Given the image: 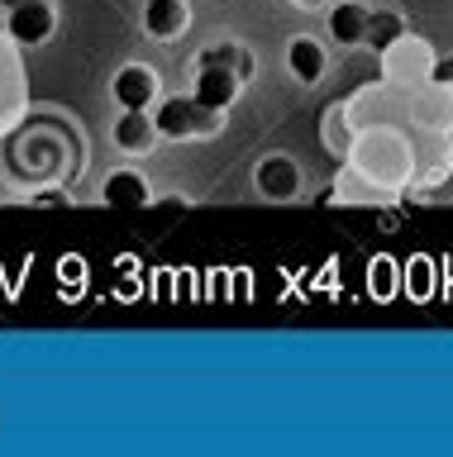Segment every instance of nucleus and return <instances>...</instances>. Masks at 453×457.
<instances>
[{
    "label": "nucleus",
    "mask_w": 453,
    "mask_h": 457,
    "mask_svg": "<svg viewBox=\"0 0 453 457\" xmlns=\"http://www.w3.org/2000/svg\"><path fill=\"white\" fill-rule=\"evenodd\" d=\"M348 162L363 171V177H373L382 191H406L410 177H415V148H410V138L401 134L396 124H367L358 129V138H353L348 148Z\"/></svg>",
    "instance_id": "f257e3e1"
},
{
    "label": "nucleus",
    "mask_w": 453,
    "mask_h": 457,
    "mask_svg": "<svg viewBox=\"0 0 453 457\" xmlns=\"http://www.w3.org/2000/svg\"><path fill=\"white\" fill-rule=\"evenodd\" d=\"M153 120H158L163 138H210L224 129V110H210L196 96H167L158 100Z\"/></svg>",
    "instance_id": "f03ea898"
},
{
    "label": "nucleus",
    "mask_w": 453,
    "mask_h": 457,
    "mask_svg": "<svg viewBox=\"0 0 453 457\" xmlns=\"http://www.w3.org/2000/svg\"><path fill=\"white\" fill-rule=\"evenodd\" d=\"M434 48L420 34H401L391 48H382V81L396 86V91H410V86H424L434 71Z\"/></svg>",
    "instance_id": "7ed1b4c3"
},
{
    "label": "nucleus",
    "mask_w": 453,
    "mask_h": 457,
    "mask_svg": "<svg viewBox=\"0 0 453 457\" xmlns=\"http://www.w3.org/2000/svg\"><path fill=\"white\" fill-rule=\"evenodd\" d=\"M406 120L415 124L420 134L449 138L453 134V91H449V86H434V81L410 86V91H406Z\"/></svg>",
    "instance_id": "20e7f679"
},
{
    "label": "nucleus",
    "mask_w": 453,
    "mask_h": 457,
    "mask_svg": "<svg viewBox=\"0 0 453 457\" xmlns=\"http://www.w3.org/2000/svg\"><path fill=\"white\" fill-rule=\"evenodd\" d=\"M53 29H58L53 0H29V5L5 10V38L20 43V48H38V43H48Z\"/></svg>",
    "instance_id": "39448f33"
},
{
    "label": "nucleus",
    "mask_w": 453,
    "mask_h": 457,
    "mask_svg": "<svg viewBox=\"0 0 453 457\" xmlns=\"http://www.w3.org/2000/svg\"><path fill=\"white\" fill-rule=\"evenodd\" d=\"M158 91H163L158 71L144 67V62L120 67V71H115V81H110V96H115V105H120V110H153Z\"/></svg>",
    "instance_id": "423d86ee"
},
{
    "label": "nucleus",
    "mask_w": 453,
    "mask_h": 457,
    "mask_svg": "<svg viewBox=\"0 0 453 457\" xmlns=\"http://www.w3.org/2000/svg\"><path fill=\"white\" fill-rule=\"evenodd\" d=\"M239 86H244V77H239L234 67L201 62L196 67V81H191V96L201 100V105H210V110H230L239 100Z\"/></svg>",
    "instance_id": "0eeeda50"
},
{
    "label": "nucleus",
    "mask_w": 453,
    "mask_h": 457,
    "mask_svg": "<svg viewBox=\"0 0 453 457\" xmlns=\"http://www.w3.org/2000/svg\"><path fill=\"white\" fill-rule=\"evenodd\" d=\"M253 186H258V195H267V200H296L301 195V167H296L287 153H273L258 162V171H253Z\"/></svg>",
    "instance_id": "6e6552de"
},
{
    "label": "nucleus",
    "mask_w": 453,
    "mask_h": 457,
    "mask_svg": "<svg viewBox=\"0 0 453 457\" xmlns=\"http://www.w3.org/2000/svg\"><path fill=\"white\" fill-rule=\"evenodd\" d=\"M110 138H115L120 153L144 157V153H153V143L163 138V129H158V120H153V110H120V120H115V129H110Z\"/></svg>",
    "instance_id": "1a4fd4ad"
},
{
    "label": "nucleus",
    "mask_w": 453,
    "mask_h": 457,
    "mask_svg": "<svg viewBox=\"0 0 453 457\" xmlns=\"http://www.w3.org/2000/svg\"><path fill=\"white\" fill-rule=\"evenodd\" d=\"M287 71L301 86H315L324 71H330V53H324V43L310 38V34H291L287 38Z\"/></svg>",
    "instance_id": "9d476101"
},
{
    "label": "nucleus",
    "mask_w": 453,
    "mask_h": 457,
    "mask_svg": "<svg viewBox=\"0 0 453 457\" xmlns=\"http://www.w3.org/2000/svg\"><path fill=\"white\" fill-rule=\"evenodd\" d=\"M20 43H0V129H10L24 114V81H20Z\"/></svg>",
    "instance_id": "9b49d317"
},
{
    "label": "nucleus",
    "mask_w": 453,
    "mask_h": 457,
    "mask_svg": "<svg viewBox=\"0 0 453 457\" xmlns=\"http://www.w3.org/2000/svg\"><path fill=\"white\" fill-rule=\"evenodd\" d=\"M367 20H373V10H367L363 0H334V5L324 10L330 38L344 43V48H358V43L367 38Z\"/></svg>",
    "instance_id": "f8f14e48"
},
{
    "label": "nucleus",
    "mask_w": 453,
    "mask_h": 457,
    "mask_svg": "<svg viewBox=\"0 0 453 457\" xmlns=\"http://www.w3.org/2000/svg\"><path fill=\"white\" fill-rule=\"evenodd\" d=\"M187 24H191V10H187V0H144V34L148 38H181L187 34Z\"/></svg>",
    "instance_id": "ddd939ff"
},
{
    "label": "nucleus",
    "mask_w": 453,
    "mask_h": 457,
    "mask_svg": "<svg viewBox=\"0 0 453 457\" xmlns=\"http://www.w3.org/2000/svg\"><path fill=\"white\" fill-rule=\"evenodd\" d=\"M334 200V205H382V200H391V191H382L373 177H363L353 162H344V171L334 177V186L324 191Z\"/></svg>",
    "instance_id": "4468645a"
},
{
    "label": "nucleus",
    "mask_w": 453,
    "mask_h": 457,
    "mask_svg": "<svg viewBox=\"0 0 453 457\" xmlns=\"http://www.w3.org/2000/svg\"><path fill=\"white\" fill-rule=\"evenodd\" d=\"M101 195H105V205H115V210H138V205H148L153 186L144 181V171L120 167V171H110V177L101 181Z\"/></svg>",
    "instance_id": "2eb2a0df"
},
{
    "label": "nucleus",
    "mask_w": 453,
    "mask_h": 457,
    "mask_svg": "<svg viewBox=\"0 0 453 457\" xmlns=\"http://www.w3.org/2000/svg\"><path fill=\"white\" fill-rule=\"evenodd\" d=\"M324 143H330L334 153H344L348 157V148H353V138H358V124H353V114H348V105H330L324 110Z\"/></svg>",
    "instance_id": "dca6fc26"
},
{
    "label": "nucleus",
    "mask_w": 453,
    "mask_h": 457,
    "mask_svg": "<svg viewBox=\"0 0 453 457\" xmlns=\"http://www.w3.org/2000/svg\"><path fill=\"white\" fill-rule=\"evenodd\" d=\"M401 34H410L401 14H396V10H373V20H367V38H363V43H367L373 53H382V48H391V43L401 38Z\"/></svg>",
    "instance_id": "f3484780"
},
{
    "label": "nucleus",
    "mask_w": 453,
    "mask_h": 457,
    "mask_svg": "<svg viewBox=\"0 0 453 457\" xmlns=\"http://www.w3.org/2000/svg\"><path fill=\"white\" fill-rule=\"evenodd\" d=\"M201 62H220V67H234L239 71V77H248V53L244 48H239V43H215V48H206L201 57H196V67H201Z\"/></svg>",
    "instance_id": "a211bd4d"
},
{
    "label": "nucleus",
    "mask_w": 453,
    "mask_h": 457,
    "mask_svg": "<svg viewBox=\"0 0 453 457\" xmlns=\"http://www.w3.org/2000/svg\"><path fill=\"white\" fill-rule=\"evenodd\" d=\"M406 286L415 295H430V257H415V262L406 267Z\"/></svg>",
    "instance_id": "6ab92c4d"
},
{
    "label": "nucleus",
    "mask_w": 453,
    "mask_h": 457,
    "mask_svg": "<svg viewBox=\"0 0 453 457\" xmlns=\"http://www.w3.org/2000/svg\"><path fill=\"white\" fill-rule=\"evenodd\" d=\"M367 281L377 286V295H391V262H387V257H377V262H373V277H367Z\"/></svg>",
    "instance_id": "aec40b11"
},
{
    "label": "nucleus",
    "mask_w": 453,
    "mask_h": 457,
    "mask_svg": "<svg viewBox=\"0 0 453 457\" xmlns=\"http://www.w3.org/2000/svg\"><path fill=\"white\" fill-rule=\"evenodd\" d=\"M430 81H434V86H449V91H453V53H449V57H434Z\"/></svg>",
    "instance_id": "412c9836"
},
{
    "label": "nucleus",
    "mask_w": 453,
    "mask_h": 457,
    "mask_svg": "<svg viewBox=\"0 0 453 457\" xmlns=\"http://www.w3.org/2000/svg\"><path fill=\"white\" fill-rule=\"evenodd\" d=\"M15 5H29V0H0V10H15Z\"/></svg>",
    "instance_id": "4be33fe9"
},
{
    "label": "nucleus",
    "mask_w": 453,
    "mask_h": 457,
    "mask_svg": "<svg viewBox=\"0 0 453 457\" xmlns=\"http://www.w3.org/2000/svg\"><path fill=\"white\" fill-rule=\"evenodd\" d=\"M291 5H301V10H310V5H320V0H291Z\"/></svg>",
    "instance_id": "5701e85b"
},
{
    "label": "nucleus",
    "mask_w": 453,
    "mask_h": 457,
    "mask_svg": "<svg viewBox=\"0 0 453 457\" xmlns=\"http://www.w3.org/2000/svg\"><path fill=\"white\" fill-rule=\"evenodd\" d=\"M0 29H5V10H0Z\"/></svg>",
    "instance_id": "b1692460"
}]
</instances>
